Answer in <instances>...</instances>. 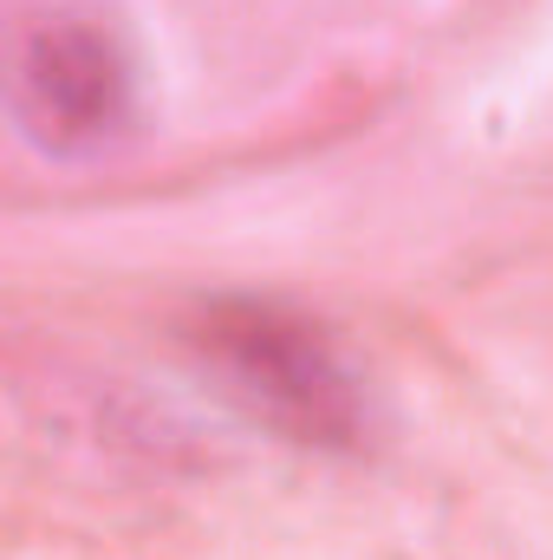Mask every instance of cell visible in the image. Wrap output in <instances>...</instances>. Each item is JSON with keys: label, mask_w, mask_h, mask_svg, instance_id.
I'll list each match as a JSON object with an SVG mask.
<instances>
[{"label": "cell", "mask_w": 553, "mask_h": 560, "mask_svg": "<svg viewBox=\"0 0 553 560\" xmlns=\"http://www.w3.org/2000/svg\"><path fill=\"white\" fill-rule=\"evenodd\" d=\"M202 352L235 385V398H248L293 443H319V450L358 443L365 405H358L352 372L286 306H268V300H215L202 313Z\"/></svg>", "instance_id": "6da1fadb"}, {"label": "cell", "mask_w": 553, "mask_h": 560, "mask_svg": "<svg viewBox=\"0 0 553 560\" xmlns=\"http://www.w3.org/2000/svg\"><path fill=\"white\" fill-rule=\"evenodd\" d=\"M20 112L52 150L105 143L131 118V59L92 20H46L20 52Z\"/></svg>", "instance_id": "7a4b0ae2"}]
</instances>
